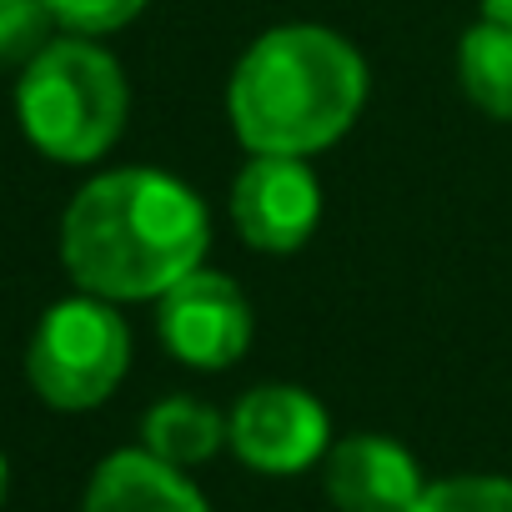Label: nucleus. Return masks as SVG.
<instances>
[{"label": "nucleus", "mask_w": 512, "mask_h": 512, "mask_svg": "<svg viewBox=\"0 0 512 512\" xmlns=\"http://www.w3.org/2000/svg\"><path fill=\"white\" fill-rule=\"evenodd\" d=\"M206 201L171 171L116 166L91 176L61 216V267L101 302H156L206 267Z\"/></svg>", "instance_id": "obj_1"}, {"label": "nucleus", "mask_w": 512, "mask_h": 512, "mask_svg": "<svg viewBox=\"0 0 512 512\" xmlns=\"http://www.w3.org/2000/svg\"><path fill=\"white\" fill-rule=\"evenodd\" d=\"M367 91V61L347 36L332 26L292 21L262 31L231 66L226 121L251 156L307 161L357 126Z\"/></svg>", "instance_id": "obj_2"}, {"label": "nucleus", "mask_w": 512, "mask_h": 512, "mask_svg": "<svg viewBox=\"0 0 512 512\" xmlns=\"http://www.w3.org/2000/svg\"><path fill=\"white\" fill-rule=\"evenodd\" d=\"M131 116V86L121 61L86 41L61 36L51 41L16 81V121L26 141L61 166H91L101 161Z\"/></svg>", "instance_id": "obj_3"}, {"label": "nucleus", "mask_w": 512, "mask_h": 512, "mask_svg": "<svg viewBox=\"0 0 512 512\" xmlns=\"http://www.w3.org/2000/svg\"><path fill=\"white\" fill-rule=\"evenodd\" d=\"M131 367V327L116 302L66 297L46 307L26 347V382L51 412L101 407Z\"/></svg>", "instance_id": "obj_4"}, {"label": "nucleus", "mask_w": 512, "mask_h": 512, "mask_svg": "<svg viewBox=\"0 0 512 512\" xmlns=\"http://www.w3.org/2000/svg\"><path fill=\"white\" fill-rule=\"evenodd\" d=\"M226 447L262 477H297L332 452V417L307 387L262 382L226 412Z\"/></svg>", "instance_id": "obj_5"}, {"label": "nucleus", "mask_w": 512, "mask_h": 512, "mask_svg": "<svg viewBox=\"0 0 512 512\" xmlns=\"http://www.w3.org/2000/svg\"><path fill=\"white\" fill-rule=\"evenodd\" d=\"M156 332L181 367L226 372L251 347V302L226 272L196 267L166 297H156Z\"/></svg>", "instance_id": "obj_6"}, {"label": "nucleus", "mask_w": 512, "mask_h": 512, "mask_svg": "<svg viewBox=\"0 0 512 512\" xmlns=\"http://www.w3.org/2000/svg\"><path fill=\"white\" fill-rule=\"evenodd\" d=\"M236 236L262 256H292L322 221V181L302 156H251L231 181Z\"/></svg>", "instance_id": "obj_7"}, {"label": "nucleus", "mask_w": 512, "mask_h": 512, "mask_svg": "<svg viewBox=\"0 0 512 512\" xmlns=\"http://www.w3.org/2000/svg\"><path fill=\"white\" fill-rule=\"evenodd\" d=\"M322 487L337 512H412L427 477L397 437L352 432L322 457Z\"/></svg>", "instance_id": "obj_8"}, {"label": "nucleus", "mask_w": 512, "mask_h": 512, "mask_svg": "<svg viewBox=\"0 0 512 512\" xmlns=\"http://www.w3.org/2000/svg\"><path fill=\"white\" fill-rule=\"evenodd\" d=\"M81 512H211V502L181 467L151 457L146 447H121L96 462Z\"/></svg>", "instance_id": "obj_9"}, {"label": "nucleus", "mask_w": 512, "mask_h": 512, "mask_svg": "<svg viewBox=\"0 0 512 512\" xmlns=\"http://www.w3.org/2000/svg\"><path fill=\"white\" fill-rule=\"evenodd\" d=\"M141 447H146L151 457L181 467V472H186V467H201V462H211V457L226 447V417H221L211 402L186 397V392L161 397V402L141 417Z\"/></svg>", "instance_id": "obj_10"}, {"label": "nucleus", "mask_w": 512, "mask_h": 512, "mask_svg": "<svg viewBox=\"0 0 512 512\" xmlns=\"http://www.w3.org/2000/svg\"><path fill=\"white\" fill-rule=\"evenodd\" d=\"M457 86L482 116L512 121V26L482 16L477 26L462 31V41H457Z\"/></svg>", "instance_id": "obj_11"}, {"label": "nucleus", "mask_w": 512, "mask_h": 512, "mask_svg": "<svg viewBox=\"0 0 512 512\" xmlns=\"http://www.w3.org/2000/svg\"><path fill=\"white\" fill-rule=\"evenodd\" d=\"M56 31L61 26L46 0H0V71H26Z\"/></svg>", "instance_id": "obj_12"}, {"label": "nucleus", "mask_w": 512, "mask_h": 512, "mask_svg": "<svg viewBox=\"0 0 512 512\" xmlns=\"http://www.w3.org/2000/svg\"><path fill=\"white\" fill-rule=\"evenodd\" d=\"M412 512H512V477L497 472H457L427 482Z\"/></svg>", "instance_id": "obj_13"}, {"label": "nucleus", "mask_w": 512, "mask_h": 512, "mask_svg": "<svg viewBox=\"0 0 512 512\" xmlns=\"http://www.w3.org/2000/svg\"><path fill=\"white\" fill-rule=\"evenodd\" d=\"M46 6H51V16H56V26L66 36L96 41V36H111V31L131 26L146 11V0H46Z\"/></svg>", "instance_id": "obj_14"}, {"label": "nucleus", "mask_w": 512, "mask_h": 512, "mask_svg": "<svg viewBox=\"0 0 512 512\" xmlns=\"http://www.w3.org/2000/svg\"><path fill=\"white\" fill-rule=\"evenodd\" d=\"M482 16H487V21L512 26V0H482Z\"/></svg>", "instance_id": "obj_15"}, {"label": "nucleus", "mask_w": 512, "mask_h": 512, "mask_svg": "<svg viewBox=\"0 0 512 512\" xmlns=\"http://www.w3.org/2000/svg\"><path fill=\"white\" fill-rule=\"evenodd\" d=\"M0 502H6V452H0Z\"/></svg>", "instance_id": "obj_16"}]
</instances>
